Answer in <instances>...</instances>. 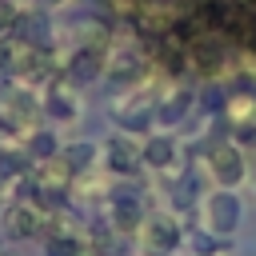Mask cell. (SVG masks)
Segmentation results:
<instances>
[{
	"mask_svg": "<svg viewBox=\"0 0 256 256\" xmlns=\"http://www.w3.org/2000/svg\"><path fill=\"white\" fill-rule=\"evenodd\" d=\"M184 68L196 72V76H208V80L224 76L228 72V36L208 28L200 36L184 40Z\"/></svg>",
	"mask_w": 256,
	"mask_h": 256,
	"instance_id": "obj_1",
	"label": "cell"
},
{
	"mask_svg": "<svg viewBox=\"0 0 256 256\" xmlns=\"http://www.w3.org/2000/svg\"><path fill=\"white\" fill-rule=\"evenodd\" d=\"M40 116H44V104L32 100L28 92H20V88L0 92V128L8 136H24L28 140L32 132H40Z\"/></svg>",
	"mask_w": 256,
	"mask_h": 256,
	"instance_id": "obj_2",
	"label": "cell"
},
{
	"mask_svg": "<svg viewBox=\"0 0 256 256\" xmlns=\"http://www.w3.org/2000/svg\"><path fill=\"white\" fill-rule=\"evenodd\" d=\"M104 208H108V220H104V224H108L116 236H136L140 224H144V216H148L140 188H112V192L104 196Z\"/></svg>",
	"mask_w": 256,
	"mask_h": 256,
	"instance_id": "obj_3",
	"label": "cell"
},
{
	"mask_svg": "<svg viewBox=\"0 0 256 256\" xmlns=\"http://www.w3.org/2000/svg\"><path fill=\"white\" fill-rule=\"evenodd\" d=\"M240 228V200H236V192L232 188H216V192H208L204 196V232H212V236H232Z\"/></svg>",
	"mask_w": 256,
	"mask_h": 256,
	"instance_id": "obj_4",
	"label": "cell"
},
{
	"mask_svg": "<svg viewBox=\"0 0 256 256\" xmlns=\"http://www.w3.org/2000/svg\"><path fill=\"white\" fill-rule=\"evenodd\" d=\"M208 172H212V180H216L220 188H236V184L248 176V160H244L240 144H236V140H216V144L208 148Z\"/></svg>",
	"mask_w": 256,
	"mask_h": 256,
	"instance_id": "obj_5",
	"label": "cell"
},
{
	"mask_svg": "<svg viewBox=\"0 0 256 256\" xmlns=\"http://www.w3.org/2000/svg\"><path fill=\"white\" fill-rule=\"evenodd\" d=\"M136 240H140L144 252H152V256H156V252L168 256V252H176V248L184 244V232H180V224H176L168 212H152V216H144Z\"/></svg>",
	"mask_w": 256,
	"mask_h": 256,
	"instance_id": "obj_6",
	"label": "cell"
},
{
	"mask_svg": "<svg viewBox=\"0 0 256 256\" xmlns=\"http://www.w3.org/2000/svg\"><path fill=\"white\" fill-rule=\"evenodd\" d=\"M32 180H36L40 200H56V196H64V192L72 188L76 172H72V168H68V160L56 152L52 160H36V164H32Z\"/></svg>",
	"mask_w": 256,
	"mask_h": 256,
	"instance_id": "obj_7",
	"label": "cell"
},
{
	"mask_svg": "<svg viewBox=\"0 0 256 256\" xmlns=\"http://www.w3.org/2000/svg\"><path fill=\"white\" fill-rule=\"evenodd\" d=\"M104 160H108V168L116 172V176H136L140 172V144L128 136V132H116V136H108V144H104Z\"/></svg>",
	"mask_w": 256,
	"mask_h": 256,
	"instance_id": "obj_8",
	"label": "cell"
},
{
	"mask_svg": "<svg viewBox=\"0 0 256 256\" xmlns=\"http://www.w3.org/2000/svg\"><path fill=\"white\" fill-rule=\"evenodd\" d=\"M60 68H64V80H68V84L84 88V84H92L96 76H104V52L76 48V52L68 56V64H60Z\"/></svg>",
	"mask_w": 256,
	"mask_h": 256,
	"instance_id": "obj_9",
	"label": "cell"
},
{
	"mask_svg": "<svg viewBox=\"0 0 256 256\" xmlns=\"http://www.w3.org/2000/svg\"><path fill=\"white\" fill-rule=\"evenodd\" d=\"M176 156H180V148H176L172 136H148V140L140 144V160H144V168H152V172L176 168Z\"/></svg>",
	"mask_w": 256,
	"mask_h": 256,
	"instance_id": "obj_10",
	"label": "cell"
},
{
	"mask_svg": "<svg viewBox=\"0 0 256 256\" xmlns=\"http://www.w3.org/2000/svg\"><path fill=\"white\" fill-rule=\"evenodd\" d=\"M188 108H192V96L176 88V92H168V96L156 100V112H152V116H156L160 128H172V124H180V120L188 116Z\"/></svg>",
	"mask_w": 256,
	"mask_h": 256,
	"instance_id": "obj_11",
	"label": "cell"
},
{
	"mask_svg": "<svg viewBox=\"0 0 256 256\" xmlns=\"http://www.w3.org/2000/svg\"><path fill=\"white\" fill-rule=\"evenodd\" d=\"M44 112H48L52 120H76V96L56 84V88L44 96Z\"/></svg>",
	"mask_w": 256,
	"mask_h": 256,
	"instance_id": "obj_12",
	"label": "cell"
},
{
	"mask_svg": "<svg viewBox=\"0 0 256 256\" xmlns=\"http://www.w3.org/2000/svg\"><path fill=\"white\" fill-rule=\"evenodd\" d=\"M60 156L68 160V168H72V172H88V168L96 164V144H64V148H60Z\"/></svg>",
	"mask_w": 256,
	"mask_h": 256,
	"instance_id": "obj_13",
	"label": "cell"
},
{
	"mask_svg": "<svg viewBox=\"0 0 256 256\" xmlns=\"http://www.w3.org/2000/svg\"><path fill=\"white\" fill-rule=\"evenodd\" d=\"M56 152H60V144H56V136H52L48 128H40V132L28 136V156H32V160H52Z\"/></svg>",
	"mask_w": 256,
	"mask_h": 256,
	"instance_id": "obj_14",
	"label": "cell"
},
{
	"mask_svg": "<svg viewBox=\"0 0 256 256\" xmlns=\"http://www.w3.org/2000/svg\"><path fill=\"white\" fill-rule=\"evenodd\" d=\"M252 176H256V164H252Z\"/></svg>",
	"mask_w": 256,
	"mask_h": 256,
	"instance_id": "obj_15",
	"label": "cell"
},
{
	"mask_svg": "<svg viewBox=\"0 0 256 256\" xmlns=\"http://www.w3.org/2000/svg\"><path fill=\"white\" fill-rule=\"evenodd\" d=\"M0 256H4V252H0Z\"/></svg>",
	"mask_w": 256,
	"mask_h": 256,
	"instance_id": "obj_16",
	"label": "cell"
}]
</instances>
